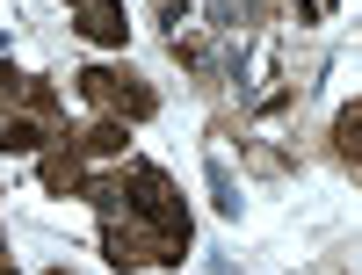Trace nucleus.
Masks as SVG:
<instances>
[{"mask_svg":"<svg viewBox=\"0 0 362 275\" xmlns=\"http://www.w3.org/2000/svg\"><path fill=\"white\" fill-rule=\"evenodd\" d=\"M73 145H80V160H116V152L131 145V124H124V116H102V124H87Z\"/></svg>","mask_w":362,"mask_h":275,"instance_id":"nucleus-6","label":"nucleus"},{"mask_svg":"<svg viewBox=\"0 0 362 275\" xmlns=\"http://www.w3.org/2000/svg\"><path fill=\"white\" fill-rule=\"evenodd\" d=\"M58 138H73L58 87L15 73L8 58H0V152H44V145H58Z\"/></svg>","mask_w":362,"mask_h":275,"instance_id":"nucleus-1","label":"nucleus"},{"mask_svg":"<svg viewBox=\"0 0 362 275\" xmlns=\"http://www.w3.org/2000/svg\"><path fill=\"white\" fill-rule=\"evenodd\" d=\"M37 174H44V189H51V196H87V181H95V174H87V160H80V145H73V138L44 145V152H37Z\"/></svg>","mask_w":362,"mask_h":275,"instance_id":"nucleus-5","label":"nucleus"},{"mask_svg":"<svg viewBox=\"0 0 362 275\" xmlns=\"http://www.w3.org/2000/svg\"><path fill=\"white\" fill-rule=\"evenodd\" d=\"M102 181L116 189V203H124L131 218H138L145 232L160 239V261H167V268H174L181 254H189V203L174 196V181H167L160 167H145V160H138V167H124V174H102Z\"/></svg>","mask_w":362,"mask_h":275,"instance_id":"nucleus-2","label":"nucleus"},{"mask_svg":"<svg viewBox=\"0 0 362 275\" xmlns=\"http://www.w3.org/2000/svg\"><path fill=\"white\" fill-rule=\"evenodd\" d=\"M210 196H218L225 218H239V189H232V167H225V152H210Z\"/></svg>","mask_w":362,"mask_h":275,"instance_id":"nucleus-8","label":"nucleus"},{"mask_svg":"<svg viewBox=\"0 0 362 275\" xmlns=\"http://www.w3.org/2000/svg\"><path fill=\"white\" fill-rule=\"evenodd\" d=\"M319 8H334V0H319Z\"/></svg>","mask_w":362,"mask_h":275,"instance_id":"nucleus-12","label":"nucleus"},{"mask_svg":"<svg viewBox=\"0 0 362 275\" xmlns=\"http://www.w3.org/2000/svg\"><path fill=\"white\" fill-rule=\"evenodd\" d=\"M0 275H15V261H0Z\"/></svg>","mask_w":362,"mask_h":275,"instance_id":"nucleus-10","label":"nucleus"},{"mask_svg":"<svg viewBox=\"0 0 362 275\" xmlns=\"http://www.w3.org/2000/svg\"><path fill=\"white\" fill-rule=\"evenodd\" d=\"M73 8V29L87 44H102V51H124V37H131V22H124V0H66Z\"/></svg>","mask_w":362,"mask_h":275,"instance_id":"nucleus-4","label":"nucleus"},{"mask_svg":"<svg viewBox=\"0 0 362 275\" xmlns=\"http://www.w3.org/2000/svg\"><path fill=\"white\" fill-rule=\"evenodd\" d=\"M44 275H66V268H44Z\"/></svg>","mask_w":362,"mask_h":275,"instance_id":"nucleus-11","label":"nucleus"},{"mask_svg":"<svg viewBox=\"0 0 362 275\" xmlns=\"http://www.w3.org/2000/svg\"><path fill=\"white\" fill-rule=\"evenodd\" d=\"M73 87L95 109H109V116H124V124H145V116L160 109V95L145 87L138 73H116V66H87V73H73Z\"/></svg>","mask_w":362,"mask_h":275,"instance_id":"nucleus-3","label":"nucleus"},{"mask_svg":"<svg viewBox=\"0 0 362 275\" xmlns=\"http://www.w3.org/2000/svg\"><path fill=\"white\" fill-rule=\"evenodd\" d=\"M334 152L348 160V174L362 181V102H348V109L334 116Z\"/></svg>","mask_w":362,"mask_h":275,"instance_id":"nucleus-7","label":"nucleus"},{"mask_svg":"<svg viewBox=\"0 0 362 275\" xmlns=\"http://www.w3.org/2000/svg\"><path fill=\"white\" fill-rule=\"evenodd\" d=\"M189 15V0H160V22H181Z\"/></svg>","mask_w":362,"mask_h":275,"instance_id":"nucleus-9","label":"nucleus"}]
</instances>
